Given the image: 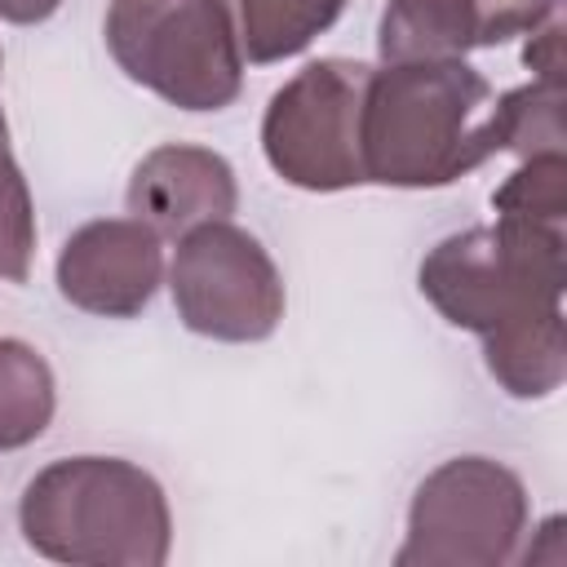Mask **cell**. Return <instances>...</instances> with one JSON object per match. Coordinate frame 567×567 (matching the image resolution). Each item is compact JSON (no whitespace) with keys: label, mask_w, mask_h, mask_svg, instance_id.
Returning <instances> with one entry per match:
<instances>
[{"label":"cell","mask_w":567,"mask_h":567,"mask_svg":"<svg viewBox=\"0 0 567 567\" xmlns=\"http://www.w3.org/2000/svg\"><path fill=\"white\" fill-rule=\"evenodd\" d=\"M164 279L159 235L137 217H102L80 226L58 257V288L71 306L106 319L146 310Z\"/></svg>","instance_id":"cell-8"},{"label":"cell","mask_w":567,"mask_h":567,"mask_svg":"<svg viewBox=\"0 0 567 567\" xmlns=\"http://www.w3.org/2000/svg\"><path fill=\"white\" fill-rule=\"evenodd\" d=\"M168 288L182 323L213 341H266L284 319L270 252L230 221H204L177 239Z\"/></svg>","instance_id":"cell-7"},{"label":"cell","mask_w":567,"mask_h":567,"mask_svg":"<svg viewBox=\"0 0 567 567\" xmlns=\"http://www.w3.org/2000/svg\"><path fill=\"white\" fill-rule=\"evenodd\" d=\"M554 13L558 0H385L377 44L385 62L461 58L536 31Z\"/></svg>","instance_id":"cell-9"},{"label":"cell","mask_w":567,"mask_h":567,"mask_svg":"<svg viewBox=\"0 0 567 567\" xmlns=\"http://www.w3.org/2000/svg\"><path fill=\"white\" fill-rule=\"evenodd\" d=\"M523 523L527 496L518 474L487 456H456L416 487L399 563L496 567L514 558Z\"/></svg>","instance_id":"cell-6"},{"label":"cell","mask_w":567,"mask_h":567,"mask_svg":"<svg viewBox=\"0 0 567 567\" xmlns=\"http://www.w3.org/2000/svg\"><path fill=\"white\" fill-rule=\"evenodd\" d=\"M487 372L514 399H545L563 385L567 372V341H563V310L523 319L483 341Z\"/></svg>","instance_id":"cell-11"},{"label":"cell","mask_w":567,"mask_h":567,"mask_svg":"<svg viewBox=\"0 0 567 567\" xmlns=\"http://www.w3.org/2000/svg\"><path fill=\"white\" fill-rule=\"evenodd\" d=\"M346 0H239V44L248 62H284L341 18Z\"/></svg>","instance_id":"cell-13"},{"label":"cell","mask_w":567,"mask_h":567,"mask_svg":"<svg viewBox=\"0 0 567 567\" xmlns=\"http://www.w3.org/2000/svg\"><path fill=\"white\" fill-rule=\"evenodd\" d=\"M372 66L323 58L301 66L266 106L261 151L270 168L301 190H346L363 182L359 115Z\"/></svg>","instance_id":"cell-5"},{"label":"cell","mask_w":567,"mask_h":567,"mask_svg":"<svg viewBox=\"0 0 567 567\" xmlns=\"http://www.w3.org/2000/svg\"><path fill=\"white\" fill-rule=\"evenodd\" d=\"M501 151V97L461 58L372 71L359 115L363 182L447 186Z\"/></svg>","instance_id":"cell-1"},{"label":"cell","mask_w":567,"mask_h":567,"mask_svg":"<svg viewBox=\"0 0 567 567\" xmlns=\"http://www.w3.org/2000/svg\"><path fill=\"white\" fill-rule=\"evenodd\" d=\"M62 0H0V18L4 22H18V27H31V22H44L58 13Z\"/></svg>","instance_id":"cell-16"},{"label":"cell","mask_w":567,"mask_h":567,"mask_svg":"<svg viewBox=\"0 0 567 567\" xmlns=\"http://www.w3.org/2000/svg\"><path fill=\"white\" fill-rule=\"evenodd\" d=\"M563 80H532L501 93V151L545 155L563 151Z\"/></svg>","instance_id":"cell-14"},{"label":"cell","mask_w":567,"mask_h":567,"mask_svg":"<svg viewBox=\"0 0 567 567\" xmlns=\"http://www.w3.org/2000/svg\"><path fill=\"white\" fill-rule=\"evenodd\" d=\"M563 226L527 217H496V226L447 235L421 261V292L447 323L483 341L523 319L563 310Z\"/></svg>","instance_id":"cell-3"},{"label":"cell","mask_w":567,"mask_h":567,"mask_svg":"<svg viewBox=\"0 0 567 567\" xmlns=\"http://www.w3.org/2000/svg\"><path fill=\"white\" fill-rule=\"evenodd\" d=\"M27 545L58 563L155 567L168 558L164 487L120 456H71L40 470L22 492Z\"/></svg>","instance_id":"cell-2"},{"label":"cell","mask_w":567,"mask_h":567,"mask_svg":"<svg viewBox=\"0 0 567 567\" xmlns=\"http://www.w3.org/2000/svg\"><path fill=\"white\" fill-rule=\"evenodd\" d=\"M53 372L27 341H0V452L27 447L53 421Z\"/></svg>","instance_id":"cell-12"},{"label":"cell","mask_w":567,"mask_h":567,"mask_svg":"<svg viewBox=\"0 0 567 567\" xmlns=\"http://www.w3.org/2000/svg\"><path fill=\"white\" fill-rule=\"evenodd\" d=\"M102 31L120 71L182 111L239 97L244 44L226 0H111Z\"/></svg>","instance_id":"cell-4"},{"label":"cell","mask_w":567,"mask_h":567,"mask_svg":"<svg viewBox=\"0 0 567 567\" xmlns=\"http://www.w3.org/2000/svg\"><path fill=\"white\" fill-rule=\"evenodd\" d=\"M239 204L230 164L190 142L155 146L128 182V213L146 221L159 239H182L204 221H230Z\"/></svg>","instance_id":"cell-10"},{"label":"cell","mask_w":567,"mask_h":567,"mask_svg":"<svg viewBox=\"0 0 567 567\" xmlns=\"http://www.w3.org/2000/svg\"><path fill=\"white\" fill-rule=\"evenodd\" d=\"M0 155H9V128H4V111H0Z\"/></svg>","instance_id":"cell-17"},{"label":"cell","mask_w":567,"mask_h":567,"mask_svg":"<svg viewBox=\"0 0 567 567\" xmlns=\"http://www.w3.org/2000/svg\"><path fill=\"white\" fill-rule=\"evenodd\" d=\"M492 208L501 217H527V221L563 226V213H567V159H563V151L527 155V164L492 190Z\"/></svg>","instance_id":"cell-15"}]
</instances>
